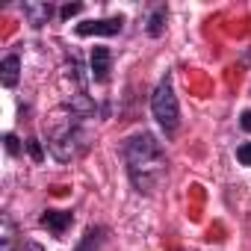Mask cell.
I'll return each mask as SVG.
<instances>
[{
  "mask_svg": "<svg viewBox=\"0 0 251 251\" xmlns=\"http://www.w3.org/2000/svg\"><path fill=\"white\" fill-rule=\"evenodd\" d=\"M124 163H127V175L139 192H154L169 172V160L157 136L151 133H136L124 145Z\"/></svg>",
  "mask_w": 251,
  "mask_h": 251,
  "instance_id": "1",
  "label": "cell"
},
{
  "mask_svg": "<svg viewBox=\"0 0 251 251\" xmlns=\"http://www.w3.org/2000/svg\"><path fill=\"white\" fill-rule=\"evenodd\" d=\"M83 118L86 115H80L68 103L59 106L48 118V148L59 163H71L89 148V130H86Z\"/></svg>",
  "mask_w": 251,
  "mask_h": 251,
  "instance_id": "2",
  "label": "cell"
},
{
  "mask_svg": "<svg viewBox=\"0 0 251 251\" xmlns=\"http://www.w3.org/2000/svg\"><path fill=\"white\" fill-rule=\"evenodd\" d=\"M151 109H154V118L166 127V133H175L177 130V121H180V106H177V98H175V89H172V80H160V86L154 89V98H151Z\"/></svg>",
  "mask_w": 251,
  "mask_h": 251,
  "instance_id": "3",
  "label": "cell"
},
{
  "mask_svg": "<svg viewBox=\"0 0 251 251\" xmlns=\"http://www.w3.org/2000/svg\"><path fill=\"white\" fill-rule=\"evenodd\" d=\"M124 18H103V21H86L77 24V36H115L121 33Z\"/></svg>",
  "mask_w": 251,
  "mask_h": 251,
  "instance_id": "4",
  "label": "cell"
},
{
  "mask_svg": "<svg viewBox=\"0 0 251 251\" xmlns=\"http://www.w3.org/2000/svg\"><path fill=\"white\" fill-rule=\"evenodd\" d=\"M42 227H48L50 233H56V236H62L68 227H71V222H74V213H68V210H48V213H42Z\"/></svg>",
  "mask_w": 251,
  "mask_h": 251,
  "instance_id": "5",
  "label": "cell"
},
{
  "mask_svg": "<svg viewBox=\"0 0 251 251\" xmlns=\"http://www.w3.org/2000/svg\"><path fill=\"white\" fill-rule=\"evenodd\" d=\"M109 68H112V53L109 48H95L92 50V77L98 83H103L109 77Z\"/></svg>",
  "mask_w": 251,
  "mask_h": 251,
  "instance_id": "6",
  "label": "cell"
},
{
  "mask_svg": "<svg viewBox=\"0 0 251 251\" xmlns=\"http://www.w3.org/2000/svg\"><path fill=\"white\" fill-rule=\"evenodd\" d=\"M18 77H21V59H18V53H9L3 59V65H0V83L6 89H12L18 83Z\"/></svg>",
  "mask_w": 251,
  "mask_h": 251,
  "instance_id": "7",
  "label": "cell"
},
{
  "mask_svg": "<svg viewBox=\"0 0 251 251\" xmlns=\"http://www.w3.org/2000/svg\"><path fill=\"white\" fill-rule=\"evenodd\" d=\"M24 15L33 27H45L53 18V6L50 3H24Z\"/></svg>",
  "mask_w": 251,
  "mask_h": 251,
  "instance_id": "8",
  "label": "cell"
},
{
  "mask_svg": "<svg viewBox=\"0 0 251 251\" xmlns=\"http://www.w3.org/2000/svg\"><path fill=\"white\" fill-rule=\"evenodd\" d=\"M103 227H89L86 230V236H83V242L77 245V251H98L100 248V242H103Z\"/></svg>",
  "mask_w": 251,
  "mask_h": 251,
  "instance_id": "9",
  "label": "cell"
},
{
  "mask_svg": "<svg viewBox=\"0 0 251 251\" xmlns=\"http://www.w3.org/2000/svg\"><path fill=\"white\" fill-rule=\"evenodd\" d=\"M0 251H15V225L9 216H3V225H0Z\"/></svg>",
  "mask_w": 251,
  "mask_h": 251,
  "instance_id": "10",
  "label": "cell"
},
{
  "mask_svg": "<svg viewBox=\"0 0 251 251\" xmlns=\"http://www.w3.org/2000/svg\"><path fill=\"white\" fill-rule=\"evenodd\" d=\"M166 30V6H157L148 18V36H160Z\"/></svg>",
  "mask_w": 251,
  "mask_h": 251,
  "instance_id": "11",
  "label": "cell"
},
{
  "mask_svg": "<svg viewBox=\"0 0 251 251\" xmlns=\"http://www.w3.org/2000/svg\"><path fill=\"white\" fill-rule=\"evenodd\" d=\"M236 160H239L242 166H251V142H242V145L236 148Z\"/></svg>",
  "mask_w": 251,
  "mask_h": 251,
  "instance_id": "12",
  "label": "cell"
},
{
  "mask_svg": "<svg viewBox=\"0 0 251 251\" xmlns=\"http://www.w3.org/2000/svg\"><path fill=\"white\" fill-rule=\"evenodd\" d=\"M80 9H83L80 3H68V6H62V9H59V15H62V18H71V15H77Z\"/></svg>",
  "mask_w": 251,
  "mask_h": 251,
  "instance_id": "13",
  "label": "cell"
},
{
  "mask_svg": "<svg viewBox=\"0 0 251 251\" xmlns=\"http://www.w3.org/2000/svg\"><path fill=\"white\" fill-rule=\"evenodd\" d=\"M3 142H6V151H9V154H18V139H15L12 133H6Z\"/></svg>",
  "mask_w": 251,
  "mask_h": 251,
  "instance_id": "14",
  "label": "cell"
},
{
  "mask_svg": "<svg viewBox=\"0 0 251 251\" xmlns=\"http://www.w3.org/2000/svg\"><path fill=\"white\" fill-rule=\"evenodd\" d=\"M27 151L33 154V160H42V148H39V142H36V139H30V142H27Z\"/></svg>",
  "mask_w": 251,
  "mask_h": 251,
  "instance_id": "15",
  "label": "cell"
},
{
  "mask_svg": "<svg viewBox=\"0 0 251 251\" xmlns=\"http://www.w3.org/2000/svg\"><path fill=\"white\" fill-rule=\"evenodd\" d=\"M242 130L251 133V112H242Z\"/></svg>",
  "mask_w": 251,
  "mask_h": 251,
  "instance_id": "16",
  "label": "cell"
}]
</instances>
